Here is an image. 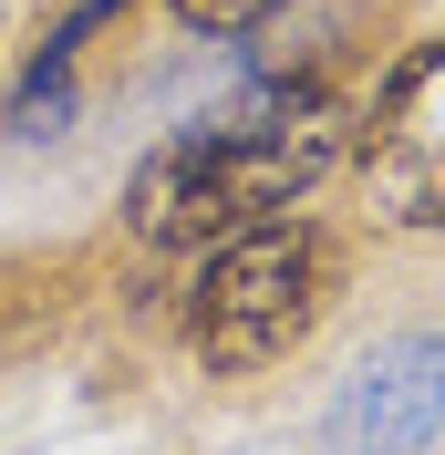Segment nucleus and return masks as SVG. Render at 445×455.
Segmentation results:
<instances>
[{"label":"nucleus","instance_id":"3","mask_svg":"<svg viewBox=\"0 0 445 455\" xmlns=\"http://www.w3.org/2000/svg\"><path fill=\"white\" fill-rule=\"evenodd\" d=\"M352 166L384 228H445V31L393 52V73L362 93Z\"/></svg>","mask_w":445,"mask_h":455},{"label":"nucleus","instance_id":"1","mask_svg":"<svg viewBox=\"0 0 445 455\" xmlns=\"http://www.w3.org/2000/svg\"><path fill=\"white\" fill-rule=\"evenodd\" d=\"M352 135H362V104L332 73H270L228 114L176 124L135 166L125 238L145 259H197V249H218V238H239V228L279 218V207H301L311 187H332L352 166Z\"/></svg>","mask_w":445,"mask_h":455},{"label":"nucleus","instance_id":"4","mask_svg":"<svg viewBox=\"0 0 445 455\" xmlns=\"http://www.w3.org/2000/svg\"><path fill=\"white\" fill-rule=\"evenodd\" d=\"M445 435V331H393L362 352L342 403L321 414L332 455H425Z\"/></svg>","mask_w":445,"mask_h":455},{"label":"nucleus","instance_id":"2","mask_svg":"<svg viewBox=\"0 0 445 455\" xmlns=\"http://www.w3.org/2000/svg\"><path fill=\"white\" fill-rule=\"evenodd\" d=\"M342 290H352V238L321 228V218H301V207H279V218L218 238V249H197L187 300H176V331H187L197 372L249 383V372H279L342 311Z\"/></svg>","mask_w":445,"mask_h":455},{"label":"nucleus","instance_id":"5","mask_svg":"<svg viewBox=\"0 0 445 455\" xmlns=\"http://www.w3.org/2000/svg\"><path fill=\"white\" fill-rule=\"evenodd\" d=\"M279 11H301V0H166V21L197 31V42H249V31H270Z\"/></svg>","mask_w":445,"mask_h":455}]
</instances>
